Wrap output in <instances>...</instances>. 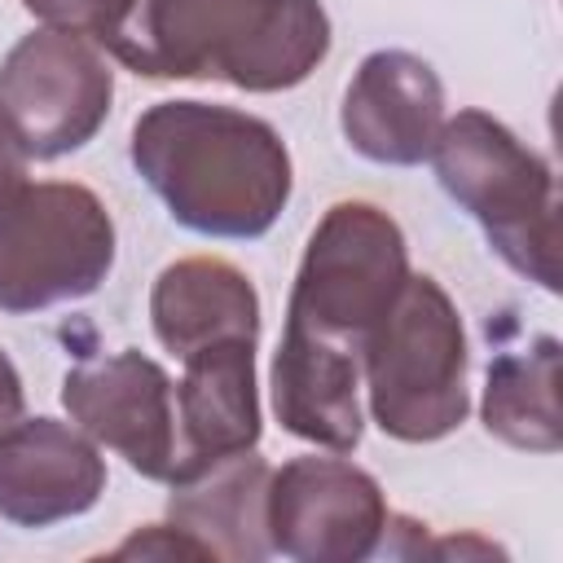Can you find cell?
Listing matches in <instances>:
<instances>
[{"mask_svg": "<svg viewBox=\"0 0 563 563\" xmlns=\"http://www.w3.org/2000/svg\"><path fill=\"white\" fill-rule=\"evenodd\" d=\"M62 405L79 431L114 449L136 475L154 484L176 475V387L154 356L123 347L75 365L62 378Z\"/></svg>", "mask_w": 563, "mask_h": 563, "instance_id": "obj_9", "label": "cell"}, {"mask_svg": "<svg viewBox=\"0 0 563 563\" xmlns=\"http://www.w3.org/2000/svg\"><path fill=\"white\" fill-rule=\"evenodd\" d=\"M273 413L282 431L321 444L330 453H352L365 435L361 418V356L317 343L308 334L282 330L273 352Z\"/></svg>", "mask_w": 563, "mask_h": 563, "instance_id": "obj_14", "label": "cell"}, {"mask_svg": "<svg viewBox=\"0 0 563 563\" xmlns=\"http://www.w3.org/2000/svg\"><path fill=\"white\" fill-rule=\"evenodd\" d=\"M176 383V475L260 444L255 339H220L180 356ZM172 475V479H176ZM167 479V484H172Z\"/></svg>", "mask_w": 563, "mask_h": 563, "instance_id": "obj_12", "label": "cell"}, {"mask_svg": "<svg viewBox=\"0 0 563 563\" xmlns=\"http://www.w3.org/2000/svg\"><path fill=\"white\" fill-rule=\"evenodd\" d=\"M431 167L440 189L484 229L506 268L559 290V198L550 163L488 110L444 119Z\"/></svg>", "mask_w": 563, "mask_h": 563, "instance_id": "obj_4", "label": "cell"}, {"mask_svg": "<svg viewBox=\"0 0 563 563\" xmlns=\"http://www.w3.org/2000/svg\"><path fill=\"white\" fill-rule=\"evenodd\" d=\"M405 277L409 246L400 224L378 202L343 198L308 233L286 299V330L361 356L365 334L391 308Z\"/></svg>", "mask_w": 563, "mask_h": 563, "instance_id": "obj_5", "label": "cell"}, {"mask_svg": "<svg viewBox=\"0 0 563 563\" xmlns=\"http://www.w3.org/2000/svg\"><path fill=\"white\" fill-rule=\"evenodd\" d=\"M559 339L537 334L528 347H506L488 361L479 418L488 435L510 449L528 453H559L563 449V418H559Z\"/></svg>", "mask_w": 563, "mask_h": 563, "instance_id": "obj_16", "label": "cell"}, {"mask_svg": "<svg viewBox=\"0 0 563 563\" xmlns=\"http://www.w3.org/2000/svg\"><path fill=\"white\" fill-rule=\"evenodd\" d=\"M273 466L255 453H229L216 462H202L194 471H180L167 488V523L189 532L207 559L229 563H260L273 554L268 528H264V497H268Z\"/></svg>", "mask_w": 563, "mask_h": 563, "instance_id": "obj_13", "label": "cell"}, {"mask_svg": "<svg viewBox=\"0 0 563 563\" xmlns=\"http://www.w3.org/2000/svg\"><path fill=\"white\" fill-rule=\"evenodd\" d=\"M141 0H22V9L53 26V31H70V35H84L101 48H110L123 26L132 22Z\"/></svg>", "mask_w": 563, "mask_h": 563, "instance_id": "obj_17", "label": "cell"}, {"mask_svg": "<svg viewBox=\"0 0 563 563\" xmlns=\"http://www.w3.org/2000/svg\"><path fill=\"white\" fill-rule=\"evenodd\" d=\"M466 369L471 347L457 303L435 277L409 273L361 343V387L374 427L400 444L444 440L471 413Z\"/></svg>", "mask_w": 563, "mask_h": 563, "instance_id": "obj_3", "label": "cell"}, {"mask_svg": "<svg viewBox=\"0 0 563 563\" xmlns=\"http://www.w3.org/2000/svg\"><path fill=\"white\" fill-rule=\"evenodd\" d=\"M106 493L97 440L57 418H18L0 427V519L48 528L88 515Z\"/></svg>", "mask_w": 563, "mask_h": 563, "instance_id": "obj_11", "label": "cell"}, {"mask_svg": "<svg viewBox=\"0 0 563 563\" xmlns=\"http://www.w3.org/2000/svg\"><path fill=\"white\" fill-rule=\"evenodd\" d=\"M128 158L167 216L202 238H264L295 189L282 132L216 101H154L132 123Z\"/></svg>", "mask_w": 563, "mask_h": 563, "instance_id": "obj_1", "label": "cell"}, {"mask_svg": "<svg viewBox=\"0 0 563 563\" xmlns=\"http://www.w3.org/2000/svg\"><path fill=\"white\" fill-rule=\"evenodd\" d=\"M26 154H22V145L13 141V132H9V123H4V114H0V202L4 198H13L22 185H26Z\"/></svg>", "mask_w": 563, "mask_h": 563, "instance_id": "obj_19", "label": "cell"}, {"mask_svg": "<svg viewBox=\"0 0 563 563\" xmlns=\"http://www.w3.org/2000/svg\"><path fill=\"white\" fill-rule=\"evenodd\" d=\"M114 554L119 559H136V554L141 559H207V550L176 523H150V528L132 532Z\"/></svg>", "mask_w": 563, "mask_h": 563, "instance_id": "obj_18", "label": "cell"}, {"mask_svg": "<svg viewBox=\"0 0 563 563\" xmlns=\"http://www.w3.org/2000/svg\"><path fill=\"white\" fill-rule=\"evenodd\" d=\"M114 70L101 44L40 26L0 62V114L26 158L84 150L110 119Z\"/></svg>", "mask_w": 563, "mask_h": 563, "instance_id": "obj_7", "label": "cell"}, {"mask_svg": "<svg viewBox=\"0 0 563 563\" xmlns=\"http://www.w3.org/2000/svg\"><path fill=\"white\" fill-rule=\"evenodd\" d=\"M22 405H26V391H22V374L18 365L0 352V427L18 422L22 418Z\"/></svg>", "mask_w": 563, "mask_h": 563, "instance_id": "obj_20", "label": "cell"}, {"mask_svg": "<svg viewBox=\"0 0 563 563\" xmlns=\"http://www.w3.org/2000/svg\"><path fill=\"white\" fill-rule=\"evenodd\" d=\"M114 220L79 180H26L0 202V312L88 299L114 268Z\"/></svg>", "mask_w": 563, "mask_h": 563, "instance_id": "obj_6", "label": "cell"}, {"mask_svg": "<svg viewBox=\"0 0 563 563\" xmlns=\"http://www.w3.org/2000/svg\"><path fill=\"white\" fill-rule=\"evenodd\" d=\"M150 325L176 361L220 339L260 343V295L238 264L220 255H189L154 277Z\"/></svg>", "mask_w": 563, "mask_h": 563, "instance_id": "obj_15", "label": "cell"}, {"mask_svg": "<svg viewBox=\"0 0 563 563\" xmlns=\"http://www.w3.org/2000/svg\"><path fill=\"white\" fill-rule=\"evenodd\" d=\"M387 497L347 457H290L268 475V545L295 563H361L387 545Z\"/></svg>", "mask_w": 563, "mask_h": 563, "instance_id": "obj_8", "label": "cell"}, {"mask_svg": "<svg viewBox=\"0 0 563 563\" xmlns=\"http://www.w3.org/2000/svg\"><path fill=\"white\" fill-rule=\"evenodd\" d=\"M330 53L321 0H141L110 57L145 79H220L286 92Z\"/></svg>", "mask_w": 563, "mask_h": 563, "instance_id": "obj_2", "label": "cell"}, {"mask_svg": "<svg viewBox=\"0 0 563 563\" xmlns=\"http://www.w3.org/2000/svg\"><path fill=\"white\" fill-rule=\"evenodd\" d=\"M347 145L378 167H418L444 128V84L435 66L409 48H374L339 110Z\"/></svg>", "mask_w": 563, "mask_h": 563, "instance_id": "obj_10", "label": "cell"}]
</instances>
